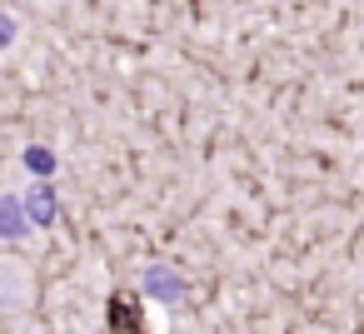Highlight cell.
<instances>
[{"label": "cell", "instance_id": "1", "mask_svg": "<svg viewBox=\"0 0 364 334\" xmlns=\"http://www.w3.org/2000/svg\"><path fill=\"white\" fill-rule=\"evenodd\" d=\"M31 294H36L31 274L16 259H0V314H21L31 304Z\"/></svg>", "mask_w": 364, "mask_h": 334}, {"label": "cell", "instance_id": "2", "mask_svg": "<svg viewBox=\"0 0 364 334\" xmlns=\"http://www.w3.org/2000/svg\"><path fill=\"white\" fill-rule=\"evenodd\" d=\"M21 235H31L26 205L16 195H0V239H21Z\"/></svg>", "mask_w": 364, "mask_h": 334}, {"label": "cell", "instance_id": "3", "mask_svg": "<svg viewBox=\"0 0 364 334\" xmlns=\"http://www.w3.org/2000/svg\"><path fill=\"white\" fill-rule=\"evenodd\" d=\"M21 205H26V220H31V225H50V220H55V190H50V185H36Z\"/></svg>", "mask_w": 364, "mask_h": 334}, {"label": "cell", "instance_id": "4", "mask_svg": "<svg viewBox=\"0 0 364 334\" xmlns=\"http://www.w3.org/2000/svg\"><path fill=\"white\" fill-rule=\"evenodd\" d=\"M145 289H150L155 299H165V304H175V299L185 294L180 274H170V269H145Z\"/></svg>", "mask_w": 364, "mask_h": 334}, {"label": "cell", "instance_id": "5", "mask_svg": "<svg viewBox=\"0 0 364 334\" xmlns=\"http://www.w3.org/2000/svg\"><path fill=\"white\" fill-rule=\"evenodd\" d=\"M26 165H31L36 175H50V170H55V160H50V155H46L41 145H36V150H26Z\"/></svg>", "mask_w": 364, "mask_h": 334}, {"label": "cell", "instance_id": "6", "mask_svg": "<svg viewBox=\"0 0 364 334\" xmlns=\"http://www.w3.org/2000/svg\"><path fill=\"white\" fill-rule=\"evenodd\" d=\"M11 45H16V16L0 11V50H11Z\"/></svg>", "mask_w": 364, "mask_h": 334}]
</instances>
